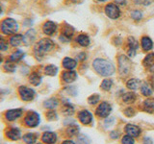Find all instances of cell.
Wrapping results in <instances>:
<instances>
[{
  "instance_id": "cell-1",
  "label": "cell",
  "mask_w": 154,
  "mask_h": 144,
  "mask_svg": "<svg viewBox=\"0 0 154 144\" xmlns=\"http://www.w3.org/2000/svg\"><path fill=\"white\" fill-rule=\"evenodd\" d=\"M55 44L53 42L52 40L48 38H42V40H38L35 46H34V56L36 57L37 60H42L43 57L46 54H48L50 51L53 50Z\"/></svg>"
},
{
  "instance_id": "cell-2",
  "label": "cell",
  "mask_w": 154,
  "mask_h": 144,
  "mask_svg": "<svg viewBox=\"0 0 154 144\" xmlns=\"http://www.w3.org/2000/svg\"><path fill=\"white\" fill-rule=\"evenodd\" d=\"M94 69L100 76L108 77L115 73V66L111 62L105 59H95L93 62Z\"/></svg>"
},
{
  "instance_id": "cell-3",
  "label": "cell",
  "mask_w": 154,
  "mask_h": 144,
  "mask_svg": "<svg viewBox=\"0 0 154 144\" xmlns=\"http://www.w3.org/2000/svg\"><path fill=\"white\" fill-rule=\"evenodd\" d=\"M19 30V24L17 20L13 17H5L0 21V33L4 36H13L17 34Z\"/></svg>"
},
{
  "instance_id": "cell-4",
  "label": "cell",
  "mask_w": 154,
  "mask_h": 144,
  "mask_svg": "<svg viewBox=\"0 0 154 144\" xmlns=\"http://www.w3.org/2000/svg\"><path fill=\"white\" fill-rule=\"evenodd\" d=\"M41 114L36 110H28V112L24 114L22 123L27 128H37L38 125L41 124Z\"/></svg>"
},
{
  "instance_id": "cell-5",
  "label": "cell",
  "mask_w": 154,
  "mask_h": 144,
  "mask_svg": "<svg viewBox=\"0 0 154 144\" xmlns=\"http://www.w3.org/2000/svg\"><path fill=\"white\" fill-rule=\"evenodd\" d=\"M17 94L23 102H32L36 98V90L27 86H19L17 88Z\"/></svg>"
},
{
  "instance_id": "cell-6",
  "label": "cell",
  "mask_w": 154,
  "mask_h": 144,
  "mask_svg": "<svg viewBox=\"0 0 154 144\" xmlns=\"http://www.w3.org/2000/svg\"><path fill=\"white\" fill-rule=\"evenodd\" d=\"M4 136L11 141H18L22 138V131L17 126H11L6 128L4 132Z\"/></svg>"
},
{
  "instance_id": "cell-7",
  "label": "cell",
  "mask_w": 154,
  "mask_h": 144,
  "mask_svg": "<svg viewBox=\"0 0 154 144\" xmlns=\"http://www.w3.org/2000/svg\"><path fill=\"white\" fill-rule=\"evenodd\" d=\"M23 113H24V110L21 108L9 109L4 112V118L7 122L13 123V122L17 121L19 118H21Z\"/></svg>"
},
{
  "instance_id": "cell-8",
  "label": "cell",
  "mask_w": 154,
  "mask_h": 144,
  "mask_svg": "<svg viewBox=\"0 0 154 144\" xmlns=\"http://www.w3.org/2000/svg\"><path fill=\"white\" fill-rule=\"evenodd\" d=\"M119 72L122 75H127L131 68V62L128 60L127 57L125 56H120L119 59Z\"/></svg>"
},
{
  "instance_id": "cell-9",
  "label": "cell",
  "mask_w": 154,
  "mask_h": 144,
  "mask_svg": "<svg viewBox=\"0 0 154 144\" xmlns=\"http://www.w3.org/2000/svg\"><path fill=\"white\" fill-rule=\"evenodd\" d=\"M111 110H112L111 105L107 102H102V103H100V105L97 107V109H96L95 114L100 118H105L110 114Z\"/></svg>"
},
{
  "instance_id": "cell-10",
  "label": "cell",
  "mask_w": 154,
  "mask_h": 144,
  "mask_svg": "<svg viewBox=\"0 0 154 144\" xmlns=\"http://www.w3.org/2000/svg\"><path fill=\"white\" fill-rule=\"evenodd\" d=\"M41 139L45 144H56L58 141V134L52 131H45L42 133Z\"/></svg>"
},
{
  "instance_id": "cell-11",
  "label": "cell",
  "mask_w": 154,
  "mask_h": 144,
  "mask_svg": "<svg viewBox=\"0 0 154 144\" xmlns=\"http://www.w3.org/2000/svg\"><path fill=\"white\" fill-rule=\"evenodd\" d=\"M105 14H107V16L112 19H117L120 16L119 8L116 4L110 3L105 7Z\"/></svg>"
},
{
  "instance_id": "cell-12",
  "label": "cell",
  "mask_w": 154,
  "mask_h": 144,
  "mask_svg": "<svg viewBox=\"0 0 154 144\" xmlns=\"http://www.w3.org/2000/svg\"><path fill=\"white\" fill-rule=\"evenodd\" d=\"M58 25L57 23L51 20H47L42 25V33L46 36H53L57 32Z\"/></svg>"
},
{
  "instance_id": "cell-13",
  "label": "cell",
  "mask_w": 154,
  "mask_h": 144,
  "mask_svg": "<svg viewBox=\"0 0 154 144\" xmlns=\"http://www.w3.org/2000/svg\"><path fill=\"white\" fill-rule=\"evenodd\" d=\"M73 33H74V29L72 26L70 25L64 26L62 30V34L60 36V40H62L63 42H69L72 36H73Z\"/></svg>"
},
{
  "instance_id": "cell-14",
  "label": "cell",
  "mask_w": 154,
  "mask_h": 144,
  "mask_svg": "<svg viewBox=\"0 0 154 144\" xmlns=\"http://www.w3.org/2000/svg\"><path fill=\"white\" fill-rule=\"evenodd\" d=\"M78 119L82 124L89 125L93 122L94 117L91 112H89V110H82L78 112Z\"/></svg>"
},
{
  "instance_id": "cell-15",
  "label": "cell",
  "mask_w": 154,
  "mask_h": 144,
  "mask_svg": "<svg viewBox=\"0 0 154 144\" xmlns=\"http://www.w3.org/2000/svg\"><path fill=\"white\" fill-rule=\"evenodd\" d=\"M37 38V32L34 29H29L28 31H26L25 34H23V44L25 45H30L35 41Z\"/></svg>"
},
{
  "instance_id": "cell-16",
  "label": "cell",
  "mask_w": 154,
  "mask_h": 144,
  "mask_svg": "<svg viewBox=\"0 0 154 144\" xmlns=\"http://www.w3.org/2000/svg\"><path fill=\"white\" fill-rule=\"evenodd\" d=\"M62 80L66 84H71L77 79V73L74 70H67L64 71L61 75Z\"/></svg>"
},
{
  "instance_id": "cell-17",
  "label": "cell",
  "mask_w": 154,
  "mask_h": 144,
  "mask_svg": "<svg viewBox=\"0 0 154 144\" xmlns=\"http://www.w3.org/2000/svg\"><path fill=\"white\" fill-rule=\"evenodd\" d=\"M9 44L13 48H17L23 44V35L22 34H14L9 38Z\"/></svg>"
},
{
  "instance_id": "cell-18",
  "label": "cell",
  "mask_w": 154,
  "mask_h": 144,
  "mask_svg": "<svg viewBox=\"0 0 154 144\" xmlns=\"http://www.w3.org/2000/svg\"><path fill=\"white\" fill-rule=\"evenodd\" d=\"M21 139L25 144H36L38 139V133L29 132V133L24 134Z\"/></svg>"
},
{
  "instance_id": "cell-19",
  "label": "cell",
  "mask_w": 154,
  "mask_h": 144,
  "mask_svg": "<svg viewBox=\"0 0 154 144\" xmlns=\"http://www.w3.org/2000/svg\"><path fill=\"white\" fill-rule=\"evenodd\" d=\"M25 52H24L23 50L21 49H17L14 50L11 55H10L9 57V60H11L12 62H16V64H17V62H21L24 58H25Z\"/></svg>"
},
{
  "instance_id": "cell-20",
  "label": "cell",
  "mask_w": 154,
  "mask_h": 144,
  "mask_svg": "<svg viewBox=\"0 0 154 144\" xmlns=\"http://www.w3.org/2000/svg\"><path fill=\"white\" fill-rule=\"evenodd\" d=\"M125 132H126V134H129V136H131L133 137H137L140 136V134H141V129H140L137 125L128 124L126 125V127H125Z\"/></svg>"
},
{
  "instance_id": "cell-21",
  "label": "cell",
  "mask_w": 154,
  "mask_h": 144,
  "mask_svg": "<svg viewBox=\"0 0 154 144\" xmlns=\"http://www.w3.org/2000/svg\"><path fill=\"white\" fill-rule=\"evenodd\" d=\"M28 79H29V83L34 86H38L42 82V77L38 72H32V73H30Z\"/></svg>"
},
{
  "instance_id": "cell-22",
  "label": "cell",
  "mask_w": 154,
  "mask_h": 144,
  "mask_svg": "<svg viewBox=\"0 0 154 144\" xmlns=\"http://www.w3.org/2000/svg\"><path fill=\"white\" fill-rule=\"evenodd\" d=\"M62 65L64 68H66L67 70H73L77 66V62L74 59H72V58L66 57V58H64V60L62 62Z\"/></svg>"
},
{
  "instance_id": "cell-23",
  "label": "cell",
  "mask_w": 154,
  "mask_h": 144,
  "mask_svg": "<svg viewBox=\"0 0 154 144\" xmlns=\"http://www.w3.org/2000/svg\"><path fill=\"white\" fill-rule=\"evenodd\" d=\"M59 106V100L56 97H50L43 102V108L46 110H55Z\"/></svg>"
},
{
  "instance_id": "cell-24",
  "label": "cell",
  "mask_w": 154,
  "mask_h": 144,
  "mask_svg": "<svg viewBox=\"0 0 154 144\" xmlns=\"http://www.w3.org/2000/svg\"><path fill=\"white\" fill-rule=\"evenodd\" d=\"M3 70L6 73H14L17 70V64L8 59L3 64Z\"/></svg>"
},
{
  "instance_id": "cell-25",
  "label": "cell",
  "mask_w": 154,
  "mask_h": 144,
  "mask_svg": "<svg viewBox=\"0 0 154 144\" xmlns=\"http://www.w3.org/2000/svg\"><path fill=\"white\" fill-rule=\"evenodd\" d=\"M62 113L66 115V116H70L74 113V107L69 102L63 103L62 107Z\"/></svg>"
},
{
  "instance_id": "cell-26",
  "label": "cell",
  "mask_w": 154,
  "mask_h": 144,
  "mask_svg": "<svg viewBox=\"0 0 154 144\" xmlns=\"http://www.w3.org/2000/svg\"><path fill=\"white\" fill-rule=\"evenodd\" d=\"M59 72V68L55 64H48L45 67V74L47 76H56Z\"/></svg>"
},
{
  "instance_id": "cell-27",
  "label": "cell",
  "mask_w": 154,
  "mask_h": 144,
  "mask_svg": "<svg viewBox=\"0 0 154 144\" xmlns=\"http://www.w3.org/2000/svg\"><path fill=\"white\" fill-rule=\"evenodd\" d=\"M142 47L144 51H149L153 48V42L150 38L143 37L142 38Z\"/></svg>"
},
{
  "instance_id": "cell-28",
  "label": "cell",
  "mask_w": 154,
  "mask_h": 144,
  "mask_svg": "<svg viewBox=\"0 0 154 144\" xmlns=\"http://www.w3.org/2000/svg\"><path fill=\"white\" fill-rule=\"evenodd\" d=\"M79 127H78V125H76V124H69V126H67L66 128V134H67V136H76V134H78L79 133Z\"/></svg>"
},
{
  "instance_id": "cell-29",
  "label": "cell",
  "mask_w": 154,
  "mask_h": 144,
  "mask_svg": "<svg viewBox=\"0 0 154 144\" xmlns=\"http://www.w3.org/2000/svg\"><path fill=\"white\" fill-rule=\"evenodd\" d=\"M126 86L129 89L131 90H136L140 88V86L141 85V81L139 79H136V78H133V79H130L128 80V82L126 83Z\"/></svg>"
},
{
  "instance_id": "cell-30",
  "label": "cell",
  "mask_w": 154,
  "mask_h": 144,
  "mask_svg": "<svg viewBox=\"0 0 154 144\" xmlns=\"http://www.w3.org/2000/svg\"><path fill=\"white\" fill-rule=\"evenodd\" d=\"M76 42L80 44L81 46H88L90 44V38L87 36V35H84V34H81L78 37L76 38Z\"/></svg>"
},
{
  "instance_id": "cell-31",
  "label": "cell",
  "mask_w": 154,
  "mask_h": 144,
  "mask_svg": "<svg viewBox=\"0 0 154 144\" xmlns=\"http://www.w3.org/2000/svg\"><path fill=\"white\" fill-rule=\"evenodd\" d=\"M143 110L149 113H152L154 112V99H146L144 101Z\"/></svg>"
},
{
  "instance_id": "cell-32",
  "label": "cell",
  "mask_w": 154,
  "mask_h": 144,
  "mask_svg": "<svg viewBox=\"0 0 154 144\" xmlns=\"http://www.w3.org/2000/svg\"><path fill=\"white\" fill-rule=\"evenodd\" d=\"M122 100H123V102L126 104H132L135 102V100H136V94L133 92L124 93L122 96Z\"/></svg>"
},
{
  "instance_id": "cell-33",
  "label": "cell",
  "mask_w": 154,
  "mask_h": 144,
  "mask_svg": "<svg viewBox=\"0 0 154 144\" xmlns=\"http://www.w3.org/2000/svg\"><path fill=\"white\" fill-rule=\"evenodd\" d=\"M112 86H113V80L111 79H105L102 81V83L100 85V88L101 89H103L105 91H108L112 88Z\"/></svg>"
},
{
  "instance_id": "cell-34",
  "label": "cell",
  "mask_w": 154,
  "mask_h": 144,
  "mask_svg": "<svg viewBox=\"0 0 154 144\" xmlns=\"http://www.w3.org/2000/svg\"><path fill=\"white\" fill-rule=\"evenodd\" d=\"M45 117L49 121H55L58 119V113L55 110H49L45 112Z\"/></svg>"
},
{
  "instance_id": "cell-35",
  "label": "cell",
  "mask_w": 154,
  "mask_h": 144,
  "mask_svg": "<svg viewBox=\"0 0 154 144\" xmlns=\"http://www.w3.org/2000/svg\"><path fill=\"white\" fill-rule=\"evenodd\" d=\"M141 92L144 96H150L152 94V89L147 83H143L141 86Z\"/></svg>"
},
{
  "instance_id": "cell-36",
  "label": "cell",
  "mask_w": 154,
  "mask_h": 144,
  "mask_svg": "<svg viewBox=\"0 0 154 144\" xmlns=\"http://www.w3.org/2000/svg\"><path fill=\"white\" fill-rule=\"evenodd\" d=\"M10 44L9 40H7L6 38L0 36V52H5L8 50Z\"/></svg>"
},
{
  "instance_id": "cell-37",
  "label": "cell",
  "mask_w": 154,
  "mask_h": 144,
  "mask_svg": "<svg viewBox=\"0 0 154 144\" xmlns=\"http://www.w3.org/2000/svg\"><path fill=\"white\" fill-rule=\"evenodd\" d=\"M143 64L144 66H151L154 64V53L148 54L143 60Z\"/></svg>"
},
{
  "instance_id": "cell-38",
  "label": "cell",
  "mask_w": 154,
  "mask_h": 144,
  "mask_svg": "<svg viewBox=\"0 0 154 144\" xmlns=\"http://www.w3.org/2000/svg\"><path fill=\"white\" fill-rule=\"evenodd\" d=\"M128 46H129V48H131V49L137 50L139 48V43L136 40V38L133 37H129L128 38Z\"/></svg>"
},
{
  "instance_id": "cell-39",
  "label": "cell",
  "mask_w": 154,
  "mask_h": 144,
  "mask_svg": "<svg viewBox=\"0 0 154 144\" xmlns=\"http://www.w3.org/2000/svg\"><path fill=\"white\" fill-rule=\"evenodd\" d=\"M122 144H134L135 140H134L133 136H129V134H126V136H124L122 138Z\"/></svg>"
},
{
  "instance_id": "cell-40",
  "label": "cell",
  "mask_w": 154,
  "mask_h": 144,
  "mask_svg": "<svg viewBox=\"0 0 154 144\" xmlns=\"http://www.w3.org/2000/svg\"><path fill=\"white\" fill-rule=\"evenodd\" d=\"M100 100V96L98 94H93L91 96H90L88 99V102L91 105H95L98 103V101Z\"/></svg>"
},
{
  "instance_id": "cell-41",
  "label": "cell",
  "mask_w": 154,
  "mask_h": 144,
  "mask_svg": "<svg viewBox=\"0 0 154 144\" xmlns=\"http://www.w3.org/2000/svg\"><path fill=\"white\" fill-rule=\"evenodd\" d=\"M78 141L80 144H90L91 143V140L90 138L86 136V134H79L78 136Z\"/></svg>"
},
{
  "instance_id": "cell-42",
  "label": "cell",
  "mask_w": 154,
  "mask_h": 144,
  "mask_svg": "<svg viewBox=\"0 0 154 144\" xmlns=\"http://www.w3.org/2000/svg\"><path fill=\"white\" fill-rule=\"evenodd\" d=\"M131 16L133 19H135V20H140L142 17H143V14L141 11H139V10H136V11H133L131 13Z\"/></svg>"
},
{
  "instance_id": "cell-43",
  "label": "cell",
  "mask_w": 154,
  "mask_h": 144,
  "mask_svg": "<svg viewBox=\"0 0 154 144\" xmlns=\"http://www.w3.org/2000/svg\"><path fill=\"white\" fill-rule=\"evenodd\" d=\"M114 123H115V118L114 117H108V118H106V120H105V126L107 128L113 126Z\"/></svg>"
},
{
  "instance_id": "cell-44",
  "label": "cell",
  "mask_w": 154,
  "mask_h": 144,
  "mask_svg": "<svg viewBox=\"0 0 154 144\" xmlns=\"http://www.w3.org/2000/svg\"><path fill=\"white\" fill-rule=\"evenodd\" d=\"M119 136V133L118 131H113L110 134V137L112 139H118Z\"/></svg>"
},
{
  "instance_id": "cell-45",
  "label": "cell",
  "mask_w": 154,
  "mask_h": 144,
  "mask_svg": "<svg viewBox=\"0 0 154 144\" xmlns=\"http://www.w3.org/2000/svg\"><path fill=\"white\" fill-rule=\"evenodd\" d=\"M124 114L127 115V116H132V115L134 114V110L129 108V109H126L124 110Z\"/></svg>"
},
{
  "instance_id": "cell-46",
  "label": "cell",
  "mask_w": 154,
  "mask_h": 144,
  "mask_svg": "<svg viewBox=\"0 0 154 144\" xmlns=\"http://www.w3.org/2000/svg\"><path fill=\"white\" fill-rule=\"evenodd\" d=\"M143 144H153L152 139L150 137H147V136L143 139Z\"/></svg>"
},
{
  "instance_id": "cell-47",
  "label": "cell",
  "mask_w": 154,
  "mask_h": 144,
  "mask_svg": "<svg viewBox=\"0 0 154 144\" xmlns=\"http://www.w3.org/2000/svg\"><path fill=\"white\" fill-rule=\"evenodd\" d=\"M78 59H79L80 61H85V60L87 59V55H86V53H84V52L80 53V54L78 55Z\"/></svg>"
},
{
  "instance_id": "cell-48",
  "label": "cell",
  "mask_w": 154,
  "mask_h": 144,
  "mask_svg": "<svg viewBox=\"0 0 154 144\" xmlns=\"http://www.w3.org/2000/svg\"><path fill=\"white\" fill-rule=\"evenodd\" d=\"M138 4H144V5H148L150 4V1L149 0H135Z\"/></svg>"
},
{
  "instance_id": "cell-49",
  "label": "cell",
  "mask_w": 154,
  "mask_h": 144,
  "mask_svg": "<svg viewBox=\"0 0 154 144\" xmlns=\"http://www.w3.org/2000/svg\"><path fill=\"white\" fill-rule=\"evenodd\" d=\"M128 55H129V57H135V55H136V50H134V49H131V48H129V50H128Z\"/></svg>"
},
{
  "instance_id": "cell-50",
  "label": "cell",
  "mask_w": 154,
  "mask_h": 144,
  "mask_svg": "<svg viewBox=\"0 0 154 144\" xmlns=\"http://www.w3.org/2000/svg\"><path fill=\"white\" fill-rule=\"evenodd\" d=\"M62 144H76L74 141L70 140V139H66V140H64L62 142Z\"/></svg>"
},
{
  "instance_id": "cell-51",
  "label": "cell",
  "mask_w": 154,
  "mask_h": 144,
  "mask_svg": "<svg viewBox=\"0 0 154 144\" xmlns=\"http://www.w3.org/2000/svg\"><path fill=\"white\" fill-rule=\"evenodd\" d=\"M116 3L119 4V5H124L125 3H126V1L125 0H115Z\"/></svg>"
},
{
  "instance_id": "cell-52",
  "label": "cell",
  "mask_w": 154,
  "mask_h": 144,
  "mask_svg": "<svg viewBox=\"0 0 154 144\" xmlns=\"http://www.w3.org/2000/svg\"><path fill=\"white\" fill-rule=\"evenodd\" d=\"M3 62H4V58H3V56L1 54V52H0V64H2Z\"/></svg>"
},
{
  "instance_id": "cell-53",
  "label": "cell",
  "mask_w": 154,
  "mask_h": 144,
  "mask_svg": "<svg viewBox=\"0 0 154 144\" xmlns=\"http://www.w3.org/2000/svg\"><path fill=\"white\" fill-rule=\"evenodd\" d=\"M151 85H152V86L154 88V75L152 76V78H151Z\"/></svg>"
},
{
  "instance_id": "cell-54",
  "label": "cell",
  "mask_w": 154,
  "mask_h": 144,
  "mask_svg": "<svg viewBox=\"0 0 154 144\" xmlns=\"http://www.w3.org/2000/svg\"><path fill=\"white\" fill-rule=\"evenodd\" d=\"M3 13V8H2V5L0 4V14H1Z\"/></svg>"
},
{
  "instance_id": "cell-55",
  "label": "cell",
  "mask_w": 154,
  "mask_h": 144,
  "mask_svg": "<svg viewBox=\"0 0 154 144\" xmlns=\"http://www.w3.org/2000/svg\"><path fill=\"white\" fill-rule=\"evenodd\" d=\"M36 144H45V143H42V142H37Z\"/></svg>"
},
{
  "instance_id": "cell-56",
  "label": "cell",
  "mask_w": 154,
  "mask_h": 144,
  "mask_svg": "<svg viewBox=\"0 0 154 144\" xmlns=\"http://www.w3.org/2000/svg\"><path fill=\"white\" fill-rule=\"evenodd\" d=\"M98 1H100V2H103V1H105V0H98Z\"/></svg>"
}]
</instances>
